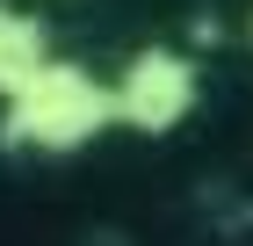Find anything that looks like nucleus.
Here are the masks:
<instances>
[{"label":"nucleus","instance_id":"nucleus-1","mask_svg":"<svg viewBox=\"0 0 253 246\" xmlns=\"http://www.w3.org/2000/svg\"><path fill=\"white\" fill-rule=\"evenodd\" d=\"M109 123H116V87L94 80L87 65H73V58H51L37 80H22L7 95L0 138L15 152H80Z\"/></svg>","mask_w":253,"mask_h":246},{"label":"nucleus","instance_id":"nucleus-2","mask_svg":"<svg viewBox=\"0 0 253 246\" xmlns=\"http://www.w3.org/2000/svg\"><path fill=\"white\" fill-rule=\"evenodd\" d=\"M195 95H203L195 58L167 51V44H145L116 73V123L137 131V138H167V131H181L195 116Z\"/></svg>","mask_w":253,"mask_h":246},{"label":"nucleus","instance_id":"nucleus-3","mask_svg":"<svg viewBox=\"0 0 253 246\" xmlns=\"http://www.w3.org/2000/svg\"><path fill=\"white\" fill-rule=\"evenodd\" d=\"M43 65H51V29L37 15H22V7L0 0V101L15 95L22 80H37Z\"/></svg>","mask_w":253,"mask_h":246},{"label":"nucleus","instance_id":"nucleus-4","mask_svg":"<svg viewBox=\"0 0 253 246\" xmlns=\"http://www.w3.org/2000/svg\"><path fill=\"white\" fill-rule=\"evenodd\" d=\"M246 44H253V15H246Z\"/></svg>","mask_w":253,"mask_h":246}]
</instances>
